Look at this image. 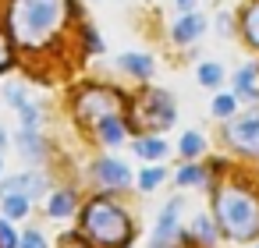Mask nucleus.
Instances as JSON below:
<instances>
[{
	"label": "nucleus",
	"instance_id": "nucleus-15",
	"mask_svg": "<svg viewBox=\"0 0 259 248\" xmlns=\"http://www.w3.org/2000/svg\"><path fill=\"white\" fill-rule=\"evenodd\" d=\"M178 153L192 163L195 156H202V153H206V138H202L199 131H185V135H181V142H178Z\"/></svg>",
	"mask_w": 259,
	"mask_h": 248
},
{
	"label": "nucleus",
	"instance_id": "nucleus-1",
	"mask_svg": "<svg viewBox=\"0 0 259 248\" xmlns=\"http://www.w3.org/2000/svg\"><path fill=\"white\" fill-rule=\"evenodd\" d=\"M213 220L220 227V237L234 244H255L259 241V191H252L241 181H224L213 188Z\"/></svg>",
	"mask_w": 259,
	"mask_h": 248
},
{
	"label": "nucleus",
	"instance_id": "nucleus-25",
	"mask_svg": "<svg viewBox=\"0 0 259 248\" xmlns=\"http://www.w3.org/2000/svg\"><path fill=\"white\" fill-rule=\"evenodd\" d=\"M234 107H238L234 96H217V100H213V117H231Z\"/></svg>",
	"mask_w": 259,
	"mask_h": 248
},
{
	"label": "nucleus",
	"instance_id": "nucleus-26",
	"mask_svg": "<svg viewBox=\"0 0 259 248\" xmlns=\"http://www.w3.org/2000/svg\"><path fill=\"white\" fill-rule=\"evenodd\" d=\"M8 64H11V46H8V36L0 32V71H4Z\"/></svg>",
	"mask_w": 259,
	"mask_h": 248
},
{
	"label": "nucleus",
	"instance_id": "nucleus-17",
	"mask_svg": "<svg viewBox=\"0 0 259 248\" xmlns=\"http://www.w3.org/2000/svg\"><path fill=\"white\" fill-rule=\"evenodd\" d=\"M167 181V167H146L139 174V191H156Z\"/></svg>",
	"mask_w": 259,
	"mask_h": 248
},
{
	"label": "nucleus",
	"instance_id": "nucleus-10",
	"mask_svg": "<svg viewBox=\"0 0 259 248\" xmlns=\"http://www.w3.org/2000/svg\"><path fill=\"white\" fill-rule=\"evenodd\" d=\"M188 234H192V241H195V248L202 244V248H213L217 241H220V227H217V220H213V213H199L195 220H192V227H188Z\"/></svg>",
	"mask_w": 259,
	"mask_h": 248
},
{
	"label": "nucleus",
	"instance_id": "nucleus-31",
	"mask_svg": "<svg viewBox=\"0 0 259 248\" xmlns=\"http://www.w3.org/2000/svg\"><path fill=\"white\" fill-rule=\"evenodd\" d=\"M248 248H259V241H255V244H248Z\"/></svg>",
	"mask_w": 259,
	"mask_h": 248
},
{
	"label": "nucleus",
	"instance_id": "nucleus-29",
	"mask_svg": "<svg viewBox=\"0 0 259 248\" xmlns=\"http://www.w3.org/2000/svg\"><path fill=\"white\" fill-rule=\"evenodd\" d=\"M178 4H181V8H192V4H195V0H178Z\"/></svg>",
	"mask_w": 259,
	"mask_h": 248
},
{
	"label": "nucleus",
	"instance_id": "nucleus-18",
	"mask_svg": "<svg viewBox=\"0 0 259 248\" xmlns=\"http://www.w3.org/2000/svg\"><path fill=\"white\" fill-rule=\"evenodd\" d=\"M18 149H22V156H29L32 163H36V160H43V142H39V135H36V131H22Z\"/></svg>",
	"mask_w": 259,
	"mask_h": 248
},
{
	"label": "nucleus",
	"instance_id": "nucleus-2",
	"mask_svg": "<svg viewBox=\"0 0 259 248\" xmlns=\"http://www.w3.org/2000/svg\"><path fill=\"white\" fill-rule=\"evenodd\" d=\"M78 234L93 248H132L135 244V220L117 199L93 195L78 209Z\"/></svg>",
	"mask_w": 259,
	"mask_h": 248
},
{
	"label": "nucleus",
	"instance_id": "nucleus-27",
	"mask_svg": "<svg viewBox=\"0 0 259 248\" xmlns=\"http://www.w3.org/2000/svg\"><path fill=\"white\" fill-rule=\"evenodd\" d=\"M217 29H220V32H231V18L220 15V18H217Z\"/></svg>",
	"mask_w": 259,
	"mask_h": 248
},
{
	"label": "nucleus",
	"instance_id": "nucleus-11",
	"mask_svg": "<svg viewBox=\"0 0 259 248\" xmlns=\"http://www.w3.org/2000/svg\"><path fill=\"white\" fill-rule=\"evenodd\" d=\"M135 156H139V160H149V163L167 160V142H163V138H156V135H146V138H139V142H135Z\"/></svg>",
	"mask_w": 259,
	"mask_h": 248
},
{
	"label": "nucleus",
	"instance_id": "nucleus-6",
	"mask_svg": "<svg viewBox=\"0 0 259 248\" xmlns=\"http://www.w3.org/2000/svg\"><path fill=\"white\" fill-rule=\"evenodd\" d=\"M8 195H25V199L50 195L47 174H43V170H22V174L4 177V181H0V199H8Z\"/></svg>",
	"mask_w": 259,
	"mask_h": 248
},
{
	"label": "nucleus",
	"instance_id": "nucleus-4",
	"mask_svg": "<svg viewBox=\"0 0 259 248\" xmlns=\"http://www.w3.org/2000/svg\"><path fill=\"white\" fill-rule=\"evenodd\" d=\"M174 117H178V114H174V100H170L167 92H160V89L146 92V96L139 100V107H135V128H139V131H149V135L170 128Z\"/></svg>",
	"mask_w": 259,
	"mask_h": 248
},
{
	"label": "nucleus",
	"instance_id": "nucleus-13",
	"mask_svg": "<svg viewBox=\"0 0 259 248\" xmlns=\"http://www.w3.org/2000/svg\"><path fill=\"white\" fill-rule=\"evenodd\" d=\"M96 135H100V142H107V145H121L124 135H128V128H124L121 117H107L103 124H96Z\"/></svg>",
	"mask_w": 259,
	"mask_h": 248
},
{
	"label": "nucleus",
	"instance_id": "nucleus-14",
	"mask_svg": "<svg viewBox=\"0 0 259 248\" xmlns=\"http://www.w3.org/2000/svg\"><path fill=\"white\" fill-rule=\"evenodd\" d=\"M202 29H206V22H202L199 15H185V18L174 25V39H178V43H192L195 36H202Z\"/></svg>",
	"mask_w": 259,
	"mask_h": 248
},
{
	"label": "nucleus",
	"instance_id": "nucleus-9",
	"mask_svg": "<svg viewBox=\"0 0 259 248\" xmlns=\"http://www.w3.org/2000/svg\"><path fill=\"white\" fill-rule=\"evenodd\" d=\"M82 206H78V195L71 191V188H54L50 195H47V216L50 220H68V216H75Z\"/></svg>",
	"mask_w": 259,
	"mask_h": 248
},
{
	"label": "nucleus",
	"instance_id": "nucleus-7",
	"mask_svg": "<svg viewBox=\"0 0 259 248\" xmlns=\"http://www.w3.org/2000/svg\"><path fill=\"white\" fill-rule=\"evenodd\" d=\"M93 177H96V184L103 188V195H107V191H124V188H132V170H128V163H124V160H114V156L96 160Z\"/></svg>",
	"mask_w": 259,
	"mask_h": 248
},
{
	"label": "nucleus",
	"instance_id": "nucleus-21",
	"mask_svg": "<svg viewBox=\"0 0 259 248\" xmlns=\"http://www.w3.org/2000/svg\"><path fill=\"white\" fill-rule=\"evenodd\" d=\"M18 244H22V234L15 230V223H11V220L0 216V248H18Z\"/></svg>",
	"mask_w": 259,
	"mask_h": 248
},
{
	"label": "nucleus",
	"instance_id": "nucleus-20",
	"mask_svg": "<svg viewBox=\"0 0 259 248\" xmlns=\"http://www.w3.org/2000/svg\"><path fill=\"white\" fill-rule=\"evenodd\" d=\"M255 75H259V68H255V64H245V68L238 71L234 85H238V92H241V96H252V92H255Z\"/></svg>",
	"mask_w": 259,
	"mask_h": 248
},
{
	"label": "nucleus",
	"instance_id": "nucleus-3",
	"mask_svg": "<svg viewBox=\"0 0 259 248\" xmlns=\"http://www.w3.org/2000/svg\"><path fill=\"white\" fill-rule=\"evenodd\" d=\"M68 18V0H15L11 32L25 46H43Z\"/></svg>",
	"mask_w": 259,
	"mask_h": 248
},
{
	"label": "nucleus",
	"instance_id": "nucleus-24",
	"mask_svg": "<svg viewBox=\"0 0 259 248\" xmlns=\"http://www.w3.org/2000/svg\"><path fill=\"white\" fill-rule=\"evenodd\" d=\"M199 82L213 89V85H220V82H224V71H220L217 64H202V68H199Z\"/></svg>",
	"mask_w": 259,
	"mask_h": 248
},
{
	"label": "nucleus",
	"instance_id": "nucleus-8",
	"mask_svg": "<svg viewBox=\"0 0 259 248\" xmlns=\"http://www.w3.org/2000/svg\"><path fill=\"white\" fill-rule=\"evenodd\" d=\"M227 142L245 156H259V114H245V117L231 121Z\"/></svg>",
	"mask_w": 259,
	"mask_h": 248
},
{
	"label": "nucleus",
	"instance_id": "nucleus-5",
	"mask_svg": "<svg viewBox=\"0 0 259 248\" xmlns=\"http://www.w3.org/2000/svg\"><path fill=\"white\" fill-rule=\"evenodd\" d=\"M75 107H78V121H82V124H103L107 117H117L121 96H117L114 89L89 85V89H82V96H78Z\"/></svg>",
	"mask_w": 259,
	"mask_h": 248
},
{
	"label": "nucleus",
	"instance_id": "nucleus-12",
	"mask_svg": "<svg viewBox=\"0 0 259 248\" xmlns=\"http://www.w3.org/2000/svg\"><path fill=\"white\" fill-rule=\"evenodd\" d=\"M29 209H32V199L25 195H8V199H0V213H4V220H29Z\"/></svg>",
	"mask_w": 259,
	"mask_h": 248
},
{
	"label": "nucleus",
	"instance_id": "nucleus-19",
	"mask_svg": "<svg viewBox=\"0 0 259 248\" xmlns=\"http://www.w3.org/2000/svg\"><path fill=\"white\" fill-rule=\"evenodd\" d=\"M121 68H128L132 75H142V78H146V75L153 71V61H149L146 54H124V57H121Z\"/></svg>",
	"mask_w": 259,
	"mask_h": 248
},
{
	"label": "nucleus",
	"instance_id": "nucleus-23",
	"mask_svg": "<svg viewBox=\"0 0 259 248\" xmlns=\"http://www.w3.org/2000/svg\"><path fill=\"white\" fill-rule=\"evenodd\" d=\"M18 248H50V244H47L43 230H36V227H25V230H22V244H18Z\"/></svg>",
	"mask_w": 259,
	"mask_h": 248
},
{
	"label": "nucleus",
	"instance_id": "nucleus-16",
	"mask_svg": "<svg viewBox=\"0 0 259 248\" xmlns=\"http://www.w3.org/2000/svg\"><path fill=\"white\" fill-rule=\"evenodd\" d=\"M209 181V174H206V167H199V163H185L181 170H178V184L181 188H202Z\"/></svg>",
	"mask_w": 259,
	"mask_h": 248
},
{
	"label": "nucleus",
	"instance_id": "nucleus-28",
	"mask_svg": "<svg viewBox=\"0 0 259 248\" xmlns=\"http://www.w3.org/2000/svg\"><path fill=\"white\" fill-rule=\"evenodd\" d=\"M4 145H8V131H4V128H0V149H4Z\"/></svg>",
	"mask_w": 259,
	"mask_h": 248
},
{
	"label": "nucleus",
	"instance_id": "nucleus-22",
	"mask_svg": "<svg viewBox=\"0 0 259 248\" xmlns=\"http://www.w3.org/2000/svg\"><path fill=\"white\" fill-rule=\"evenodd\" d=\"M245 36H248L252 46H259V4H252L245 11Z\"/></svg>",
	"mask_w": 259,
	"mask_h": 248
},
{
	"label": "nucleus",
	"instance_id": "nucleus-30",
	"mask_svg": "<svg viewBox=\"0 0 259 248\" xmlns=\"http://www.w3.org/2000/svg\"><path fill=\"white\" fill-rule=\"evenodd\" d=\"M0 174H4V160H0Z\"/></svg>",
	"mask_w": 259,
	"mask_h": 248
}]
</instances>
